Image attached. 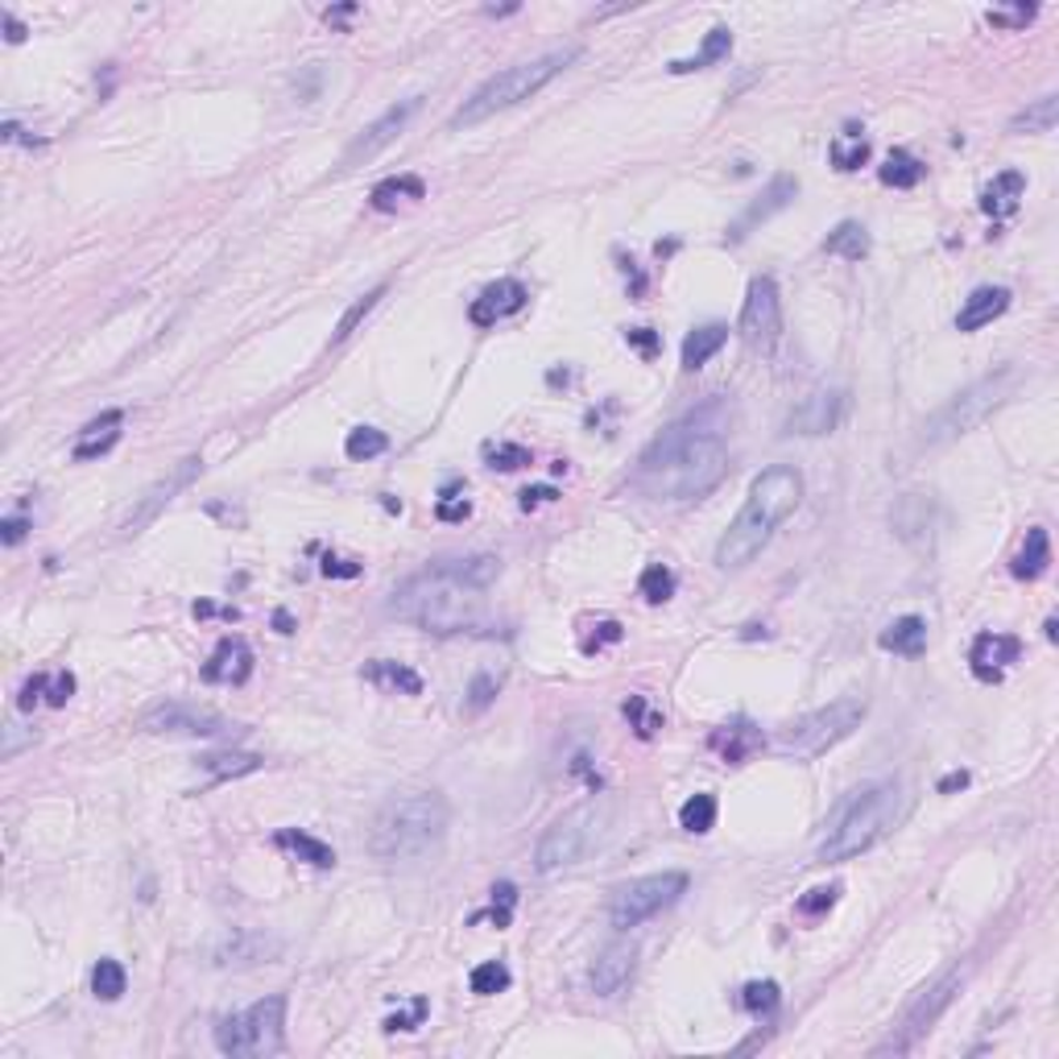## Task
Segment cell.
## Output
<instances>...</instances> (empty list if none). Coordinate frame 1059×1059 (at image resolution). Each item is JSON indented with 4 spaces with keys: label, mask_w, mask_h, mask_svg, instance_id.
Returning <instances> with one entry per match:
<instances>
[{
    "label": "cell",
    "mask_w": 1059,
    "mask_h": 1059,
    "mask_svg": "<svg viewBox=\"0 0 1059 1059\" xmlns=\"http://www.w3.org/2000/svg\"><path fill=\"white\" fill-rule=\"evenodd\" d=\"M41 695H46V675H38V679H29V683H25V691H21V707L29 712V707H34L41 700Z\"/></svg>",
    "instance_id": "59"
},
{
    "label": "cell",
    "mask_w": 1059,
    "mask_h": 1059,
    "mask_svg": "<svg viewBox=\"0 0 1059 1059\" xmlns=\"http://www.w3.org/2000/svg\"><path fill=\"white\" fill-rule=\"evenodd\" d=\"M385 290H390V286H385V282H381V286H373V290H369V295H360V298H356L353 307H348V311H344V319H340V323H335V335H332L335 344H344V340H348V335H353L356 328H360V323H365V314L373 311L377 302H381V298H385Z\"/></svg>",
    "instance_id": "43"
},
{
    "label": "cell",
    "mask_w": 1059,
    "mask_h": 1059,
    "mask_svg": "<svg viewBox=\"0 0 1059 1059\" xmlns=\"http://www.w3.org/2000/svg\"><path fill=\"white\" fill-rule=\"evenodd\" d=\"M633 964H638V948L633 943L629 940L608 943L605 952L596 956V964H592V989H596V998H617L629 985V977H633Z\"/></svg>",
    "instance_id": "19"
},
{
    "label": "cell",
    "mask_w": 1059,
    "mask_h": 1059,
    "mask_svg": "<svg viewBox=\"0 0 1059 1059\" xmlns=\"http://www.w3.org/2000/svg\"><path fill=\"white\" fill-rule=\"evenodd\" d=\"M282 1043H286V998L282 993L253 1001L249 1010H240L216 1026V1047L236 1059L277 1056Z\"/></svg>",
    "instance_id": "10"
},
{
    "label": "cell",
    "mask_w": 1059,
    "mask_h": 1059,
    "mask_svg": "<svg viewBox=\"0 0 1059 1059\" xmlns=\"http://www.w3.org/2000/svg\"><path fill=\"white\" fill-rule=\"evenodd\" d=\"M472 993H480V998H492V993H501V989H510V968L501 961H485L472 968Z\"/></svg>",
    "instance_id": "46"
},
{
    "label": "cell",
    "mask_w": 1059,
    "mask_h": 1059,
    "mask_svg": "<svg viewBox=\"0 0 1059 1059\" xmlns=\"http://www.w3.org/2000/svg\"><path fill=\"white\" fill-rule=\"evenodd\" d=\"M513 903H517V890H513L510 882L492 885V911H489V919L497 923V927H510Z\"/></svg>",
    "instance_id": "51"
},
{
    "label": "cell",
    "mask_w": 1059,
    "mask_h": 1059,
    "mask_svg": "<svg viewBox=\"0 0 1059 1059\" xmlns=\"http://www.w3.org/2000/svg\"><path fill=\"white\" fill-rule=\"evenodd\" d=\"M124 985H129V973H124V964L112 961V956H104V961L92 968V993H96L99 1001H117L120 993H124Z\"/></svg>",
    "instance_id": "41"
},
{
    "label": "cell",
    "mask_w": 1059,
    "mask_h": 1059,
    "mask_svg": "<svg viewBox=\"0 0 1059 1059\" xmlns=\"http://www.w3.org/2000/svg\"><path fill=\"white\" fill-rule=\"evenodd\" d=\"M120 427H124V410H104L99 418H92V423L79 431L71 455H75L79 464H83V460H99L104 452H112V448H117Z\"/></svg>",
    "instance_id": "24"
},
{
    "label": "cell",
    "mask_w": 1059,
    "mask_h": 1059,
    "mask_svg": "<svg viewBox=\"0 0 1059 1059\" xmlns=\"http://www.w3.org/2000/svg\"><path fill=\"white\" fill-rule=\"evenodd\" d=\"M0 21H4V38H9V41H21V38H25V25H21V21L13 17V13H9V9L0 13Z\"/></svg>",
    "instance_id": "62"
},
{
    "label": "cell",
    "mask_w": 1059,
    "mask_h": 1059,
    "mask_svg": "<svg viewBox=\"0 0 1059 1059\" xmlns=\"http://www.w3.org/2000/svg\"><path fill=\"white\" fill-rule=\"evenodd\" d=\"M804 501V476L799 468L774 464L765 468L753 485L741 513L733 517V526L721 534L716 543V568H746L753 555H762V547L774 538V530L783 526L790 513Z\"/></svg>",
    "instance_id": "2"
},
{
    "label": "cell",
    "mask_w": 1059,
    "mask_h": 1059,
    "mask_svg": "<svg viewBox=\"0 0 1059 1059\" xmlns=\"http://www.w3.org/2000/svg\"><path fill=\"white\" fill-rule=\"evenodd\" d=\"M274 626H277V633H295V621H290L286 612H277V617H274Z\"/></svg>",
    "instance_id": "64"
},
{
    "label": "cell",
    "mask_w": 1059,
    "mask_h": 1059,
    "mask_svg": "<svg viewBox=\"0 0 1059 1059\" xmlns=\"http://www.w3.org/2000/svg\"><path fill=\"white\" fill-rule=\"evenodd\" d=\"M923 175H927V166H923L915 154H906V150H894V154L885 157V166L878 170V178H882L885 187H899V191H911V187H919Z\"/></svg>",
    "instance_id": "35"
},
{
    "label": "cell",
    "mask_w": 1059,
    "mask_h": 1059,
    "mask_svg": "<svg viewBox=\"0 0 1059 1059\" xmlns=\"http://www.w3.org/2000/svg\"><path fill=\"white\" fill-rule=\"evenodd\" d=\"M675 571L667 568V563H650L646 571H642V580H638V592L646 596L650 605H663V600H670L675 596Z\"/></svg>",
    "instance_id": "44"
},
{
    "label": "cell",
    "mask_w": 1059,
    "mask_h": 1059,
    "mask_svg": "<svg viewBox=\"0 0 1059 1059\" xmlns=\"http://www.w3.org/2000/svg\"><path fill=\"white\" fill-rule=\"evenodd\" d=\"M277 848H286V853H295L298 861L314 865V869H332L335 865V848L323 841H314V836H307V832H298V828H282L274 836Z\"/></svg>",
    "instance_id": "33"
},
{
    "label": "cell",
    "mask_w": 1059,
    "mask_h": 1059,
    "mask_svg": "<svg viewBox=\"0 0 1059 1059\" xmlns=\"http://www.w3.org/2000/svg\"><path fill=\"white\" fill-rule=\"evenodd\" d=\"M1022 191H1026V178L1019 175V170H1001L989 187H985V195H981V207L989 212L993 219H1001V216H1010L1014 207H1019V199H1022Z\"/></svg>",
    "instance_id": "31"
},
{
    "label": "cell",
    "mask_w": 1059,
    "mask_h": 1059,
    "mask_svg": "<svg viewBox=\"0 0 1059 1059\" xmlns=\"http://www.w3.org/2000/svg\"><path fill=\"white\" fill-rule=\"evenodd\" d=\"M526 286L517 282V277H501V282H492V286H485L480 290V298L468 307V319L476 323V328H492L497 319H505V314H517L522 307H526Z\"/></svg>",
    "instance_id": "21"
},
{
    "label": "cell",
    "mask_w": 1059,
    "mask_h": 1059,
    "mask_svg": "<svg viewBox=\"0 0 1059 1059\" xmlns=\"http://www.w3.org/2000/svg\"><path fill=\"white\" fill-rule=\"evenodd\" d=\"M468 513H472V505L464 501V497H460V501H452V497L439 501V517H443V522H464Z\"/></svg>",
    "instance_id": "56"
},
{
    "label": "cell",
    "mask_w": 1059,
    "mask_h": 1059,
    "mask_svg": "<svg viewBox=\"0 0 1059 1059\" xmlns=\"http://www.w3.org/2000/svg\"><path fill=\"white\" fill-rule=\"evenodd\" d=\"M865 157H869V141L857 133V124H848L841 138L832 141V166L836 170H857Z\"/></svg>",
    "instance_id": "42"
},
{
    "label": "cell",
    "mask_w": 1059,
    "mask_h": 1059,
    "mask_svg": "<svg viewBox=\"0 0 1059 1059\" xmlns=\"http://www.w3.org/2000/svg\"><path fill=\"white\" fill-rule=\"evenodd\" d=\"M199 468H203V460H199V455H187V460H182L178 468L166 472V476L157 480L154 489L141 497V505L133 510V517L124 522V534H141V530L150 526V522H157V513H162L166 505H170V501H175V492H182L187 485H191V480H195Z\"/></svg>",
    "instance_id": "17"
},
{
    "label": "cell",
    "mask_w": 1059,
    "mask_h": 1059,
    "mask_svg": "<svg viewBox=\"0 0 1059 1059\" xmlns=\"http://www.w3.org/2000/svg\"><path fill=\"white\" fill-rule=\"evenodd\" d=\"M390 452V435L377 431V427H356V431H348V439H344V455L348 460H377V455Z\"/></svg>",
    "instance_id": "40"
},
{
    "label": "cell",
    "mask_w": 1059,
    "mask_h": 1059,
    "mask_svg": "<svg viewBox=\"0 0 1059 1059\" xmlns=\"http://www.w3.org/2000/svg\"><path fill=\"white\" fill-rule=\"evenodd\" d=\"M485 460H489V468L513 472V468H526L530 452L522 443H485Z\"/></svg>",
    "instance_id": "47"
},
{
    "label": "cell",
    "mask_w": 1059,
    "mask_h": 1059,
    "mask_svg": "<svg viewBox=\"0 0 1059 1059\" xmlns=\"http://www.w3.org/2000/svg\"><path fill=\"white\" fill-rule=\"evenodd\" d=\"M485 588H472L464 580H455L448 571L431 568L423 575H410L406 584H397L390 600V612L397 621H410L418 629H431L439 638L448 633H476L485 626Z\"/></svg>",
    "instance_id": "4"
},
{
    "label": "cell",
    "mask_w": 1059,
    "mask_h": 1059,
    "mask_svg": "<svg viewBox=\"0 0 1059 1059\" xmlns=\"http://www.w3.org/2000/svg\"><path fill=\"white\" fill-rule=\"evenodd\" d=\"M423 108V99L418 96H410V99H402V104H393V108H385L381 117L360 133V138L348 145V154H344V166H360V162H369V157H377L385 145H390L406 124H410V117Z\"/></svg>",
    "instance_id": "16"
},
{
    "label": "cell",
    "mask_w": 1059,
    "mask_h": 1059,
    "mask_svg": "<svg viewBox=\"0 0 1059 1059\" xmlns=\"http://www.w3.org/2000/svg\"><path fill=\"white\" fill-rule=\"evenodd\" d=\"M878 646L890 650V654H903V658H919L927 650V621L923 617H899L882 629Z\"/></svg>",
    "instance_id": "26"
},
{
    "label": "cell",
    "mask_w": 1059,
    "mask_h": 1059,
    "mask_svg": "<svg viewBox=\"0 0 1059 1059\" xmlns=\"http://www.w3.org/2000/svg\"><path fill=\"white\" fill-rule=\"evenodd\" d=\"M1047 563H1051V538H1047V530L1043 526H1031L1026 530V543H1022V550L1014 555V575L1019 580H1039L1043 571H1047Z\"/></svg>",
    "instance_id": "32"
},
{
    "label": "cell",
    "mask_w": 1059,
    "mask_h": 1059,
    "mask_svg": "<svg viewBox=\"0 0 1059 1059\" xmlns=\"http://www.w3.org/2000/svg\"><path fill=\"white\" fill-rule=\"evenodd\" d=\"M824 249L832 257H844V261H861V257H869V233L857 219H844L836 233H828Z\"/></svg>",
    "instance_id": "36"
},
{
    "label": "cell",
    "mask_w": 1059,
    "mask_h": 1059,
    "mask_svg": "<svg viewBox=\"0 0 1059 1059\" xmlns=\"http://www.w3.org/2000/svg\"><path fill=\"white\" fill-rule=\"evenodd\" d=\"M865 712H869V704H865L861 695H841V700H832V704L799 716L795 725H786L774 746L783 749L786 758L811 762V758L828 753L832 746H841L844 737H853L861 728Z\"/></svg>",
    "instance_id": "9"
},
{
    "label": "cell",
    "mask_w": 1059,
    "mask_h": 1059,
    "mask_svg": "<svg viewBox=\"0 0 1059 1059\" xmlns=\"http://www.w3.org/2000/svg\"><path fill=\"white\" fill-rule=\"evenodd\" d=\"M1056 117H1059V99L1043 96V99H1035L1026 112H1019V117L1010 120V133H1051V129H1056Z\"/></svg>",
    "instance_id": "39"
},
{
    "label": "cell",
    "mask_w": 1059,
    "mask_h": 1059,
    "mask_svg": "<svg viewBox=\"0 0 1059 1059\" xmlns=\"http://www.w3.org/2000/svg\"><path fill=\"white\" fill-rule=\"evenodd\" d=\"M365 679L385 691V695H418L423 691V675L406 663H393V658H373L365 663Z\"/></svg>",
    "instance_id": "25"
},
{
    "label": "cell",
    "mask_w": 1059,
    "mask_h": 1059,
    "mask_svg": "<svg viewBox=\"0 0 1059 1059\" xmlns=\"http://www.w3.org/2000/svg\"><path fill=\"white\" fill-rule=\"evenodd\" d=\"M961 786H968V774L956 770V774H948V778L940 783V795H952V790H961Z\"/></svg>",
    "instance_id": "63"
},
{
    "label": "cell",
    "mask_w": 1059,
    "mask_h": 1059,
    "mask_svg": "<svg viewBox=\"0 0 1059 1059\" xmlns=\"http://www.w3.org/2000/svg\"><path fill=\"white\" fill-rule=\"evenodd\" d=\"M679 824H683V832H691V836L712 832V828H716V795H707V790L691 795V799L679 807Z\"/></svg>",
    "instance_id": "38"
},
{
    "label": "cell",
    "mask_w": 1059,
    "mask_h": 1059,
    "mask_svg": "<svg viewBox=\"0 0 1059 1059\" xmlns=\"http://www.w3.org/2000/svg\"><path fill=\"white\" fill-rule=\"evenodd\" d=\"M323 571H328V575H344V580H353V575H360V563H353V559H335V555H328V559H323Z\"/></svg>",
    "instance_id": "57"
},
{
    "label": "cell",
    "mask_w": 1059,
    "mask_h": 1059,
    "mask_svg": "<svg viewBox=\"0 0 1059 1059\" xmlns=\"http://www.w3.org/2000/svg\"><path fill=\"white\" fill-rule=\"evenodd\" d=\"M435 568L464 580L472 588H489L492 580L501 575V559L497 555H468V559H435Z\"/></svg>",
    "instance_id": "30"
},
{
    "label": "cell",
    "mask_w": 1059,
    "mask_h": 1059,
    "mask_svg": "<svg viewBox=\"0 0 1059 1059\" xmlns=\"http://www.w3.org/2000/svg\"><path fill=\"white\" fill-rule=\"evenodd\" d=\"M423 195H427V187H423V178L418 175L385 178V182H377L373 187V207L377 212H390V207H397L402 199H423Z\"/></svg>",
    "instance_id": "37"
},
{
    "label": "cell",
    "mask_w": 1059,
    "mask_h": 1059,
    "mask_svg": "<svg viewBox=\"0 0 1059 1059\" xmlns=\"http://www.w3.org/2000/svg\"><path fill=\"white\" fill-rule=\"evenodd\" d=\"M728 50H733V34H728V25H716V29L704 38V46H700V55H695V59H675V62H670V75L704 71V67H712V62L728 59Z\"/></svg>",
    "instance_id": "34"
},
{
    "label": "cell",
    "mask_w": 1059,
    "mask_h": 1059,
    "mask_svg": "<svg viewBox=\"0 0 1059 1059\" xmlns=\"http://www.w3.org/2000/svg\"><path fill=\"white\" fill-rule=\"evenodd\" d=\"M626 340H629V344H633V348H638V353H642V356H654V353H658V335L650 332V328H633V332H626Z\"/></svg>",
    "instance_id": "55"
},
{
    "label": "cell",
    "mask_w": 1059,
    "mask_h": 1059,
    "mask_svg": "<svg viewBox=\"0 0 1059 1059\" xmlns=\"http://www.w3.org/2000/svg\"><path fill=\"white\" fill-rule=\"evenodd\" d=\"M844 410H848V393L844 390H816L786 418V435H832L841 427Z\"/></svg>",
    "instance_id": "15"
},
{
    "label": "cell",
    "mask_w": 1059,
    "mask_h": 1059,
    "mask_svg": "<svg viewBox=\"0 0 1059 1059\" xmlns=\"http://www.w3.org/2000/svg\"><path fill=\"white\" fill-rule=\"evenodd\" d=\"M25 530H29V522H25V517H4V526H0V538H4L9 547H17L21 538H25Z\"/></svg>",
    "instance_id": "58"
},
{
    "label": "cell",
    "mask_w": 1059,
    "mask_h": 1059,
    "mask_svg": "<svg viewBox=\"0 0 1059 1059\" xmlns=\"http://www.w3.org/2000/svg\"><path fill=\"white\" fill-rule=\"evenodd\" d=\"M626 716H629V725H633V733H638L642 741H650V737H654V733L663 728V716H658V712H650L642 695H629Z\"/></svg>",
    "instance_id": "48"
},
{
    "label": "cell",
    "mask_w": 1059,
    "mask_h": 1059,
    "mask_svg": "<svg viewBox=\"0 0 1059 1059\" xmlns=\"http://www.w3.org/2000/svg\"><path fill=\"white\" fill-rule=\"evenodd\" d=\"M452 824L448 799L439 790H418V795H402L393 804L381 807V816L373 820L369 832V848L377 861H423L427 853H435Z\"/></svg>",
    "instance_id": "5"
},
{
    "label": "cell",
    "mask_w": 1059,
    "mask_h": 1059,
    "mask_svg": "<svg viewBox=\"0 0 1059 1059\" xmlns=\"http://www.w3.org/2000/svg\"><path fill=\"white\" fill-rule=\"evenodd\" d=\"M961 981H964V968L948 973V977H943L940 985H931V989H927V993H923V998L915 1001V1006H911V1014H906V1022H903V1035H899V1039H890V1043H882L878 1051H906V1047L919 1039V1035L927 1031V1026H931V1022L940 1019L943 1006L956 998Z\"/></svg>",
    "instance_id": "14"
},
{
    "label": "cell",
    "mask_w": 1059,
    "mask_h": 1059,
    "mask_svg": "<svg viewBox=\"0 0 1059 1059\" xmlns=\"http://www.w3.org/2000/svg\"><path fill=\"white\" fill-rule=\"evenodd\" d=\"M575 59H580V46H563V50H550V55H543V59L505 67L501 75H492L489 83H480V87L464 99V108L452 117V124L455 129H472V124H480V120L505 112V108H513V104L530 99L534 92H543L550 79L563 75Z\"/></svg>",
    "instance_id": "6"
},
{
    "label": "cell",
    "mask_w": 1059,
    "mask_h": 1059,
    "mask_svg": "<svg viewBox=\"0 0 1059 1059\" xmlns=\"http://www.w3.org/2000/svg\"><path fill=\"white\" fill-rule=\"evenodd\" d=\"M687 894V873L667 869V873H650V878H633V882L617 885L612 899H608V919L612 927H642L646 919H654L658 911L675 906Z\"/></svg>",
    "instance_id": "11"
},
{
    "label": "cell",
    "mask_w": 1059,
    "mask_h": 1059,
    "mask_svg": "<svg viewBox=\"0 0 1059 1059\" xmlns=\"http://www.w3.org/2000/svg\"><path fill=\"white\" fill-rule=\"evenodd\" d=\"M762 746V733L753 725H746V721H733V725H725V728H716L712 733V749L725 758V762H733V765H741L753 753V749Z\"/></svg>",
    "instance_id": "28"
},
{
    "label": "cell",
    "mask_w": 1059,
    "mask_h": 1059,
    "mask_svg": "<svg viewBox=\"0 0 1059 1059\" xmlns=\"http://www.w3.org/2000/svg\"><path fill=\"white\" fill-rule=\"evenodd\" d=\"M728 476L725 435L704 423H675L638 460V489L654 501H700Z\"/></svg>",
    "instance_id": "1"
},
{
    "label": "cell",
    "mask_w": 1059,
    "mask_h": 1059,
    "mask_svg": "<svg viewBox=\"0 0 1059 1059\" xmlns=\"http://www.w3.org/2000/svg\"><path fill=\"white\" fill-rule=\"evenodd\" d=\"M497 691H501V675L497 670H480L468 687V712H485L497 700Z\"/></svg>",
    "instance_id": "49"
},
{
    "label": "cell",
    "mask_w": 1059,
    "mask_h": 1059,
    "mask_svg": "<svg viewBox=\"0 0 1059 1059\" xmlns=\"http://www.w3.org/2000/svg\"><path fill=\"white\" fill-rule=\"evenodd\" d=\"M911 811V795L899 778H882V783H869L861 790H853L841 804V811L832 816L828 836L820 844V861L841 865L869 853L878 841H885L894 828L906 820Z\"/></svg>",
    "instance_id": "3"
},
{
    "label": "cell",
    "mask_w": 1059,
    "mask_h": 1059,
    "mask_svg": "<svg viewBox=\"0 0 1059 1059\" xmlns=\"http://www.w3.org/2000/svg\"><path fill=\"white\" fill-rule=\"evenodd\" d=\"M1014 385H1019V369H998V373L973 381L968 390H961L948 406H940V410L927 418L923 443H927V448H943V443H952V439L968 435L973 427H981L989 414L1010 402Z\"/></svg>",
    "instance_id": "7"
},
{
    "label": "cell",
    "mask_w": 1059,
    "mask_h": 1059,
    "mask_svg": "<svg viewBox=\"0 0 1059 1059\" xmlns=\"http://www.w3.org/2000/svg\"><path fill=\"white\" fill-rule=\"evenodd\" d=\"M728 344V328L725 323H704V328H695V332L683 340V369L687 373H695V369H704L712 356L721 353Z\"/></svg>",
    "instance_id": "29"
},
{
    "label": "cell",
    "mask_w": 1059,
    "mask_h": 1059,
    "mask_svg": "<svg viewBox=\"0 0 1059 1059\" xmlns=\"http://www.w3.org/2000/svg\"><path fill=\"white\" fill-rule=\"evenodd\" d=\"M265 765V758L257 753H245V749H224V753H203L199 758V770L212 778V783H228V778H245V774H257Z\"/></svg>",
    "instance_id": "27"
},
{
    "label": "cell",
    "mask_w": 1059,
    "mask_h": 1059,
    "mask_svg": "<svg viewBox=\"0 0 1059 1059\" xmlns=\"http://www.w3.org/2000/svg\"><path fill=\"white\" fill-rule=\"evenodd\" d=\"M75 695V675L71 670H59V675H46V704L62 707L67 700Z\"/></svg>",
    "instance_id": "52"
},
{
    "label": "cell",
    "mask_w": 1059,
    "mask_h": 1059,
    "mask_svg": "<svg viewBox=\"0 0 1059 1059\" xmlns=\"http://www.w3.org/2000/svg\"><path fill=\"white\" fill-rule=\"evenodd\" d=\"M559 492L550 489V485H538V489H526L522 492V510H534V505H543V501H555Z\"/></svg>",
    "instance_id": "60"
},
{
    "label": "cell",
    "mask_w": 1059,
    "mask_h": 1059,
    "mask_svg": "<svg viewBox=\"0 0 1059 1059\" xmlns=\"http://www.w3.org/2000/svg\"><path fill=\"white\" fill-rule=\"evenodd\" d=\"M836 899H841V885H816V890H807L804 899H799V915H807V919H820L824 911H832V906H836Z\"/></svg>",
    "instance_id": "50"
},
{
    "label": "cell",
    "mask_w": 1059,
    "mask_h": 1059,
    "mask_svg": "<svg viewBox=\"0 0 1059 1059\" xmlns=\"http://www.w3.org/2000/svg\"><path fill=\"white\" fill-rule=\"evenodd\" d=\"M141 728L145 733H170V737H236L240 733L228 716H219L216 707L178 704V700L145 707L141 712Z\"/></svg>",
    "instance_id": "12"
},
{
    "label": "cell",
    "mask_w": 1059,
    "mask_h": 1059,
    "mask_svg": "<svg viewBox=\"0 0 1059 1059\" xmlns=\"http://www.w3.org/2000/svg\"><path fill=\"white\" fill-rule=\"evenodd\" d=\"M778 1001H783V989H778V981H749L746 989H741V1006H746L753 1019L774 1014V1010H778Z\"/></svg>",
    "instance_id": "45"
},
{
    "label": "cell",
    "mask_w": 1059,
    "mask_h": 1059,
    "mask_svg": "<svg viewBox=\"0 0 1059 1059\" xmlns=\"http://www.w3.org/2000/svg\"><path fill=\"white\" fill-rule=\"evenodd\" d=\"M608 832V804L605 799H588V804L563 811L555 824L543 832V841L534 848V869L538 873H559L571 869L575 861H584Z\"/></svg>",
    "instance_id": "8"
},
{
    "label": "cell",
    "mask_w": 1059,
    "mask_h": 1059,
    "mask_svg": "<svg viewBox=\"0 0 1059 1059\" xmlns=\"http://www.w3.org/2000/svg\"><path fill=\"white\" fill-rule=\"evenodd\" d=\"M249 675H253V650L245 638H224L212 650V658L203 663V679L219 687H240Z\"/></svg>",
    "instance_id": "22"
},
{
    "label": "cell",
    "mask_w": 1059,
    "mask_h": 1059,
    "mask_svg": "<svg viewBox=\"0 0 1059 1059\" xmlns=\"http://www.w3.org/2000/svg\"><path fill=\"white\" fill-rule=\"evenodd\" d=\"M795 195H799V178H790V175L770 178V187H765L762 195L753 199V203H749L746 212H741V219L733 224V233H728V240H733V245H737V240H746V236L753 233L758 224H765V219L774 216V212H783V207H786V203H790V199H795Z\"/></svg>",
    "instance_id": "20"
},
{
    "label": "cell",
    "mask_w": 1059,
    "mask_h": 1059,
    "mask_svg": "<svg viewBox=\"0 0 1059 1059\" xmlns=\"http://www.w3.org/2000/svg\"><path fill=\"white\" fill-rule=\"evenodd\" d=\"M1022 654V638H1014V633H981L977 642H973V650H968V663H973V675L981 679V683H998L1001 675H1006V667L1014 663Z\"/></svg>",
    "instance_id": "18"
},
{
    "label": "cell",
    "mask_w": 1059,
    "mask_h": 1059,
    "mask_svg": "<svg viewBox=\"0 0 1059 1059\" xmlns=\"http://www.w3.org/2000/svg\"><path fill=\"white\" fill-rule=\"evenodd\" d=\"M1010 311V290L1006 286H977L964 298V307L956 311V332H981L985 323H993Z\"/></svg>",
    "instance_id": "23"
},
{
    "label": "cell",
    "mask_w": 1059,
    "mask_h": 1059,
    "mask_svg": "<svg viewBox=\"0 0 1059 1059\" xmlns=\"http://www.w3.org/2000/svg\"><path fill=\"white\" fill-rule=\"evenodd\" d=\"M596 629H600V633H596L584 650H596V646H605V642H621V626H617V621H600Z\"/></svg>",
    "instance_id": "61"
},
{
    "label": "cell",
    "mask_w": 1059,
    "mask_h": 1059,
    "mask_svg": "<svg viewBox=\"0 0 1059 1059\" xmlns=\"http://www.w3.org/2000/svg\"><path fill=\"white\" fill-rule=\"evenodd\" d=\"M1026 21H1035V4H1019V9H989V25H1006L1019 29Z\"/></svg>",
    "instance_id": "53"
},
{
    "label": "cell",
    "mask_w": 1059,
    "mask_h": 1059,
    "mask_svg": "<svg viewBox=\"0 0 1059 1059\" xmlns=\"http://www.w3.org/2000/svg\"><path fill=\"white\" fill-rule=\"evenodd\" d=\"M737 332H741V340H746L749 348H762V353L778 344V335H783V298H778V282L770 274L749 282Z\"/></svg>",
    "instance_id": "13"
},
{
    "label": "cell",
    "mask_w": 1059,
    "mask_h": 1059,
    "mask_svg": "<svg viewBox=\"0 0 1059 1059\" xmlns=\"http://www.w3.org/2000/svg\"><path fill=\"white\" fill-rule=\"evenodd\" d=\"M423 1014H427V1001L418 998L410 1006V1014H393V1019H385V1031H414V1026L423 1022Z\"/></svg>",
    "instance_id": "54"
}]
</instances>
